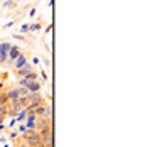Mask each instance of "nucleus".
I'll return each instance as SVG.
<instances>
[{
	"mask_svg": "<svg viewBox=\"0 0 147 147\" xmlns=\"http://www.w3.org/2000/svg\"><path fill=\"white\" fill-rule=\"evenodd\" d=\"M22 139H24V142H27L30 147L42 146V144H41V135H39L37 130H27V132L22 135Z\"/></svg>",
	"mask_w": 147,
	"mask_h": 147,
	"instance_id": "nucleus-1",
	"label": "nucleus"
},
{
	"mask_svg": "<svg viewBox=\"0 0 147 147\" xmlns=\"http://www.w3.org/2000/svg\"><path fill=\"white\" fill-rule=\"evenodd\" d=\"M34 113H36L37 117L51 118V107H49V105H46V103H42L41 107H37V108L34 110Z\"/></svg>",
	"mask_w": 147,
	"mask_h": 147,
	"instance_id": "nucleus-2",
	"label": "nucleus"
},
{
	"mask_svg": "<svg viewBox=\"0 0 147 147\" xmlns=\"http://www.w3.org/2000/svg\"><path fill=\"white\" fill-rule=\"evenodd\" d=\"M9 49H10V44L9 42H2L0 44V63H5L7 58H9Z\"/></svg>",
	"mask_w": 147,
	"mask_h": 147,
	"instance_id": "nucleus-3",
	"label": "nucleus"
},
{
	"mask_svg": "<svg viewBox=\"0 0 147 147\" xmlns=\"http://www.w3.org/2000/svg\"><path fill=\"white\" fill-rule=\"evenodd\" d=\"M27 130H36V123H37V115L34 112H29L27 113Z\"/></svg>",
	"mask_w": 147,
	"mask_h": 147,
	"instance_id": "nucleus-4",
	"label": "nucleus"
},
{
	"mask_svg": "<svg viewBox=\"0 0 147 147\" xmlns=\"http://www.w3.org/2000/svg\"><path fill=\"white\" fill-rule=\"evenodd\" d=\"M20 54H22V53H20V49H19L17 46H10V49H9V58H7V59L12 63V61H15Z\"/></svg>",
	"mask_w": 147,
	"mask_h": 147,
	"instance_id": "nucleus-5",
	"label": "nucleus"
},
{
	"mask_svg": "<svg viewBox=\"0 0 147 147\" xmlns=\"http://www.w3.org/2000/svg\"><path fill=\"white\" fill-rule=\"evenodd\" d=\"M26 88H27V91H29V93H37V91L41 90V83H39L37 80H34V81L27 83V86H26Z\"/></svg>",
	"mask_w": 147,
	"mask_h": 147,
	"instance_id": "nucleus-6",
	"label": "nucleus"
},
{
	"mask_svg": "<svg viewBox=\"0 0 147 147\" xmlns=\"http://www.w3.org/2000/svg\"><path fill=\"white\" fill-rule=\"evenodd\" d=\"M7 98H9V102L10 100H19L20 98V91H19V88H12L7 91Z\"/></svg>",
	"mask_w": 147,
	"mask_h": 147,
	"instance_id": "nucleus-7",
	"label": "nucleus"
},
{
	"mask_svg": "<svg viewBox=\"0 0 147 147\" xmlns=\"http://www.w3.org/2000/svg\"><path fill=\"white\" fill-rule=\"evenodd\" d=\"M17 73L20 74V76H27V74L32 73V66H30L29 63H27V64H24L20 69H17Z\"/></svg>",
	"mask_w": 147,
	"mask_h": 147,
	"instance_id": "nucleus-8",
	"label": "nucleus"
},
{
	"mask_svg": "<svg viewBox=\"0 0 147 147\" xmlns=\"http://www.w3.org/2000/svg\"><path fill=\"white\" fill-rule=\"evenodd\" d=\"M24 64H27V58H26L24 54H20L19 58L15 59V69H20Z\"/></svg>",
	"mask_w": 147,
	"mask_h": 147,
	"instance_id": "nucleus-9",
	"label": "nucleus"
},
{
	"mask_svg": "<svg viewBox=\"0 0 147 147\" xmlns=\"http://www.w3.org/2000/svg\"><path fill=\"white\" fill-rule=\"evenodd\" d=\"M19 103H20V107H22V108H27V107H29V103H30L29 95H27V96H20V98H19Z\"/></svg>",
	"mask_w": 147,
	"mask_h": 147,
	"instance_id": "nucleus-10",
	"label": "nucleus"
},
{
	"mask_svg": "<svg viewBox=\"0 0 147 147\" xmlns=\"http://www.w3.org/2000/svg\"><path fill=\"white\" fill-rule=\"evenodd\" d=\"M9 103H5V105H0V117L3 118L5 115H9Z\"/></svg>",
	"mask_w": 147,
	"mask_h": 147,
	"instance_id": "nucleus-11",
	"label": "nucleus"
},
{
	"mask_svg": "<svg viewBox=\"0 0 147 147\" xmlns=\"http://www.w3.org/2000/svg\"><path fill=\"white\" fill-rule=\"evenodd\" d=\"M20 147H30V146L27 144V142H22V144H20Z\"/></svg>",
	"mask_w": 147,
	"mask_h": 147,
	"instance_id": "nucleus-12",
	"label": "nucleus"
}]
</instances>
